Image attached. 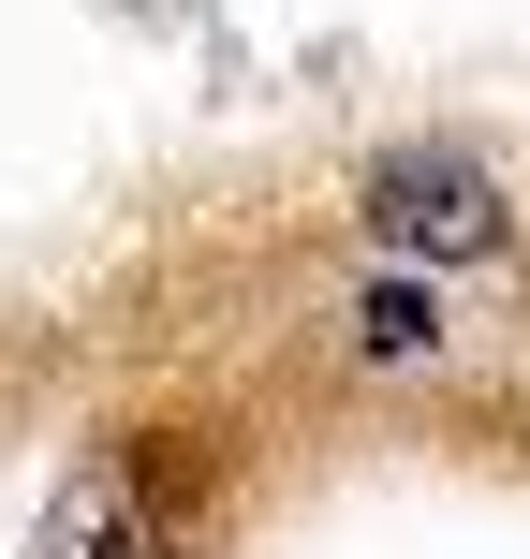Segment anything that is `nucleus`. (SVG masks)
Listing matches in <instances>:
<instances>
[{
    "instance_id": "f257e3e1",
    "label": "nucleus",
    "mask_w": 530,
    "mask_h": 559,
    "mask_svg": "<svg viewBox=\"0 0 530 559\" xmlns=\"http://www.w3.org/2000/svg\"><path fill=\"white\" fill-rule=\"evenodd\" d=\"M368 236L413 265H502L516 251V206L486 163H457V147H398L384 177H368Z\"/></svg>"
},
{
    "instance_id": "7ed1b4c3",
    "label": "nucleus",
    "mask_w": 530,
    "mask_h": 559,
    "mask_svg": "<svg viewBox=\"0 0 530 559\" xmlns=\"http://www.w3.org/2000/svg\"><path fill=\"white\" fill-rule=\"evenodd\" d=\"M368 354H443V295H427V280H368Z\"/></svg>"
},
{
    "instance_id": "f03ea898",
    "label": "nucleus",
    "mask_w": 530,
    "mask_h": 559,
    "mask_svg": "<svg viewBox=\"0 0 530 559\" xmlns=\"http://www.w3.org/2000/svg\"><path fill=\"white\" fill-rule=\"evenodd\" d=\"M30 559H177L163 472H148V456H89V472L45 501V545H30Z\"/></svg>"
}]
</instances>
